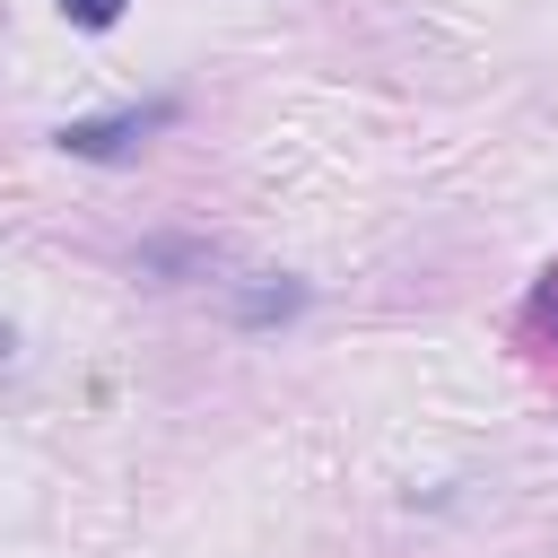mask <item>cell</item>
I'll list each match as a JSON object with an SVG mask.
<instances>
[{
    "mask_svg": "<svg viewBox=\"0 0 558 558\" xmlns=\"http://www.w3.org/2000/svg\"><path fill=\"white\" fill-rule=\"evenodd\" d=\"M314 305V279H288V270H262V279H235L227 288V323L235 331H279Z\"/></svg>",
    "mask_w": 558,
    "mask_h": 558,
    "instance_id": "obj_2",
    "label": "cell"
},
{
    "mask_svg": "<svg viewBox=\"0 0 558 558\" xmlns=\"http://www.w3.org/2000/svg\"><path fill=\"white\" fill-rule=\"evenodd\" d=\"M218 253H209V235H148L140 253H131V270L140 279H157V288H174V279H201Z\"/></svg>",
    "mask_w": 558,
    "mask_h": 558,
    "instance_id": "obj_3",
    "label": "cell"
},
{
    "mask_svg": "<svg viewBox=\"0 0 558 558\" xmlns=\"http://www.w3.org/2000/svg\"><path fill=\"white\" fill-rule=\"evenodd\" d=\"M532 314H541V323L558 331V270H541V296H532Z\"/></svg>",
    "mask_w": 558,
    "mask_h": 558,
    "instance_id": "obj_5",
    "label": "cell"
},
{
    "mask_svg": "<svg viewBox=\"0 0 558 558\" xmlns=\"http://www.w3.org/2000/svg\"><path fill=\"white\" fill-rule=\"evenodd\" d=\"M122 9H131V0H61V17H70V26H87V35L122 26Z\"/></svg>",
    "mask_w": 558,
    "mask_h": 558,
    "instance_id": "obj_4",
    "label": "cell"
},
{
    "mask_svg": "<svg viewBox=\"0 0 558 558\" xmlns=\"http://www.w3.org/2000/svg\"><path fill=\"white\" fill-rule=\"evenodd\" d=\"M174 122V96H148V105H122V113H87V122H61L52 148L61 157H87V166H113L131 148H148V131Z\"/></svg>",
    "mask_w": 558,
    "mask_h": 558,
    "instance_id": "obj_1",
    "label": "cell"
},
{
    "mask_svg": "<svg viewBox=\"0 0 558 558\" xmlns=\"http://www.w3.org/2000/svg\"><path fill=\"white\" fill-rule=\"evenodd\" d=\"M0 357H17V331H9V323H0Z\"/></svg>",
    "mask_w": 558,
    "mask_h": 558,
    "instance_id": "obj_6",
    "label": "cell"
}]
</instances>
